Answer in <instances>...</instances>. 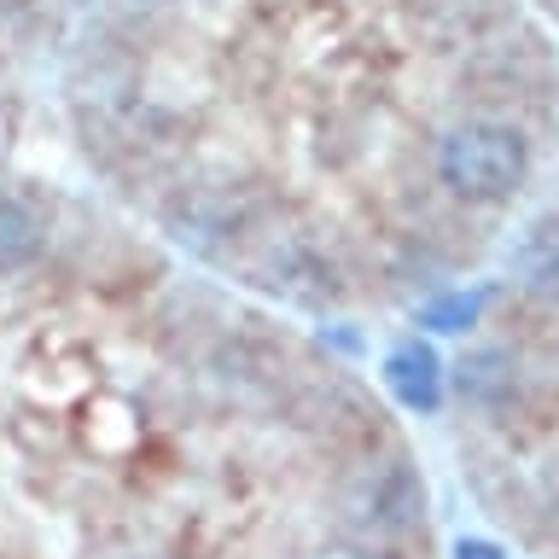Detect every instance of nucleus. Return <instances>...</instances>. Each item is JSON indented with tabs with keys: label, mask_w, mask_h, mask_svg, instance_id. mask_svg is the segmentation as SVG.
Instances as JSON below:
<instances>
[{
	"label": "nucleus",
	"mask_w": 559,
	"mask_h": 559,
	"mask_svg": "<svg viewBox=\"0 0 559 559\" xmlns=\"http://www.w3.org/2000/svg\"><path fill=\"white\" fill-rule=\"evenodd\" d=\"M501 269H507L519 297H531L542 309H559V210L531 216L513 239H507Z\"/></svg>",
	"instance_id": "39448f33"
},
{
	"label": "nucleus",
	"mask_w": 559,
	"mask_h": 559,
	"mask_svg": "<svg viewBox=\"0 0 559 559\" xmlns=\"http://www.w3.org/2000/svg\"><path fill=\"white\" fill-rule=\"evenodd\" d=\"M379 379H384V391H391L408 414H437V408H443V396H449V367L431 349V338L391 344V349H384V361H379Z\"/></svg>",
	"instance_id": "423d86ee"
},
{
	"label": "nucleus",
	"mask_w": 559,
	"mask_h": 559,
	"mask_svg": "<svg viewBox=\"0 0 559 559\" xmlns=\"http://www.w3.org/2000/svg\"><path fill=\"white\" fill-rule=\"evenodd\" d=\"M338 501H344V519L356 524L361 536H408L431 513L426 472H419L414 454H402V449H373L367 461H356L344 489H338Z\"/></svg>",
	"instance_id": "7ed1b4c3"
},
{
	"label": "nucleus",
	"mask_w": 559,
	"mask_h": 559,
	"mask_svg": "<svg viewBox=\"0 0 559 559\" xmlns=\"http://www.w3.org/2000/svg\"><path fill=\"white\" fill-rule=\"evenodd\" d=\"M449 559H507V554H501V542H489V536H461Z\"/></svg>",
	"instance_id": "9d476101"
},
{
	"label": "nucleus",
	"mask_w": 559,
	"mask_h": 559,
	"mask_svg": "<svg viewBox=\"0 0 559 559\" xmlns=\"http://www.w3.org/2000/svg\"><path fill=\"white\" fill-rule=\"evenodd\" d=\"M321 559H384V554H373V548H326Z\"/></svg>",
	"instance_id": "9b49d317"
},
{
	"label": "nucleus",
	"mask_w": 559,
	"mask_h": 559,
	"mask_svg": "<svg viewBox=\"0 0 559 559\" xmlns=\"http://www.w3.org/2000/svg\"><path fill=\"white\" fill-rule=\"evenodd\" d=\"M47 251V222L41 210L17 192H0V280H17L29 274Z\"/></svg>",
	"instance_id": "6e6552de"
},
{
	"label": "nucleus",
	"mask_w": 559,
	"mask_h": 559,
	"mask_svg": "<svg viewBox=\"0 0 559 559\" xmlns=\"http://www.w3.org/2000/svg\"><path fill=\"white\" fill-rule=\"evenodd\" d=\"M449 384L461 391V402H472V408H501V402H513V391H519V361H513V349H496V344L466 349V356L449 367Z\"/></svg>",
	"instance_id": "0eeeda50"
},
{
	"label": "nucleus",
	"mask_w": 559,
	"mask_h": 559,
	"mask_svg": "<svg viewBox=\"0 0 559 559\" xmlns=\"http://www.w3.org/2000/svg\"><path fill=\"white\" fill-rule=\"evenodd\" d=\"M262 222V199L245 181H187L164 204V234L192 257H234Z\"/></svg>",
	"instance_id": "20e7f679"
},
{
	"label": "nucleus",
	"mask_w": 559,
	"mask_h": 559,
	"mask_svg": "<svg viewBox=\"0 0 559 559\" xmlns=\"http://www.w3.org/2000/svg\"><path fill=\"white\" fill-rule=\"evenodd\" d=\"M531 134L507 117H466L437 140V181L461 204H513L531 181Z\"/></svg>",
	"instance_id": "f257e3e1"
},
{
	"label": "nucleus",
	"mask_w": 559,
	"mask_h": 559,
	"mask_svg": "<svg viewBox=\"0 0 559 559\" xmlns=\"http://www.w3.org/2000/svg\"><path fill=\"white\" fill-rule=\"evenodd\" d=\"M234 262L257 292L280 297V304H297V309H326V304H338V292H344L332 251L297 222H269L262 216L251 234L239 239Z\"/></svg>",
	"instance_id": "f03ea898"
},
{
	"label": "nucleus",
	"mask_w": 559,
	"mask_h": 559,
	"mask_svg": "<svg viewBox=\"0 0 559 559\" xmlns=\"http://www.w3.org/2000/svg\"><path fill=\"white\" fill-rule=\"evenodd\" d=\"M484 309H489V292H443V297H431V304H419L414 309V321L437 332V338H461V332H472L484 321Z\"/></svg>",
	"instance_id": "1a4fd4ad"
}]
</instances>
